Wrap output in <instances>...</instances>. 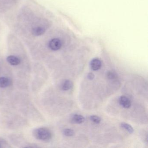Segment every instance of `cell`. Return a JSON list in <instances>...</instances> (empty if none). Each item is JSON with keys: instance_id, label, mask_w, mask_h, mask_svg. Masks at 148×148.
Masks as SVG:
<instances>
[{"instance_id": "obj_1", "label": "cell", "mask_w": 148, "mask_h": 148, "mask_svg": "<svg viewBox=\"0 0 148 148\" xmlns=\"http://www.w3.org/2000/svg\"><path fill=\"white\" fill-rule=\"evenodd\" d=\"M34 137L39 140L47 141L52 138V133L49 129L46 128H39L35 129L33 131Z\"/></svg>"}, {"instance_id": "obj_2", "label": "cell", "mask_w": 148, "mask_h": 148, "mask_svg": "<svg viewBox=\"0 0 148 148\" xmlns=\"http://www.w3.org/2000/svg\"><path fill=\"white\" fill-rule=\"evenodd\" d=\"M61 46H62V43L60 40L59 39H53L49 42V47L53 51H58L61 48Z\"/></svg>"}, {"instance_id": "obj_3", "label": "cell", "mask_w": 148, "mask_h": 148, "mask_svg": "<svg viewBox=\"0 0 148 148\" xmlns=\"http://www.w3.org/2000/svg\"><path fill=\"white\" fill-rule=\"evenodd\" d=\"M119 103L120 105L123 108H129L131 106L130 100L125 96H121L119 99Z\"/></svg>"}, {"instance_id": "obj_4", "label": "cell", "mask_w": 148, "mask_h": 148, "mask_svg": "<svg viewBox=\"0 0 148 148\" xmlns=\"http://www.w3.org/2000/svg\"><path fill=\"white\" fill-rule=\"evenodd\" d=\"M101 66H102V63L98 59H93L91 61L90 67L93 71H98L101 68Z\"/></svg>"}, {"instance_id": "obj_5", "label": "cell", "mask_w": 148, "mask_h": 148, "mask_svg": "<svg viewBox=\"0 0 148 148\" xmlns=\"http://www.w3.org/2000/svg\"><path fill=\"white\" fill-rule=\"evenodd\" d=\"M12 84L11 79L6 77H0V87L6 88L10 86Z\"/></svg>"}, {"instance_id": "obj_6", "label": "cell", "mask_w": 148, "mask_h": 148, "mask_svg": "<svg viewBox=\"0 0 148 148\" xmlns=\"http://www.w3.org/2000/svg\"><path fill=\"white\" fill-rule=\"evenodd\" d=\"M7 60L12 65H18L21 63L20 59L19 58L12 55L8 56L7 58Z\"/></svg>"}, {"instance_id": "obj_7", "label": "cell", "mask_w": 148, "mask_h": 148, "mask_svg": "<svg viewBox=\"0 0 148 148\" xmlns=\"http://www.w3.org/2000/svg\"><path fill=\"white\" fill-rule=\"evenodd\" d=\"M84 117L82 115L79 114H75L72 117V121L76 123H84Z\"/></svg>"}, {"instance_id": "obj_8", "label": "cell", "mask_w": 148, "mask_h": 148, "mask_svg": "<svg viewBox=\"0 0 148 148\" xmlns=\"http://www.w3.org/2000/svg\"><path fill=\"white\" fill-rule=\"evenodd\" d=\"M73 86L72 82L69 80H66L61 85V89L64 91H67L71 89Z\"/></svg>"}, {"instance_id": "obj_9", "label": "cell", "mask_w": 148, "mask_h": 148, "mask_svg": "<svg viewBox=\"0 0 148 148\" xmlns=\"http://www.w3.org/2000/svg\"><path fill=\"white\" fill-rule=\"evenodd\" d=\"M33 34L35 36H40L44 34L45 29L41 27H36L34 28L32 31Z\"/></svg>"}, {"instance_id": "obj_10", "label": "cell", "mask_w": 148, "mask_h": 148, "mask_svg": "<svg viewBox=\"0 0 148 148\" xmlns=\"http://www.w3.org/2000/svg\"><path fill=\"white\" fill-rule=\"evenodd\" d=\"M121 127L126 130L130 134H132L134 132V130L131 125L125 123H122L120 124Z\"/></svg>"}, {"instance_id": "obj_11", "label": "cell", "mask_w": 148, "mask_h": 148, "mask_svg": "<svg viewBox=\"0 0 148 148\" xmlns=\"http://www.w3.org/2000/svg\"><path fill=\"white\" fill-rule=\"evenodd\" d=\"M63 134L66 136H72L74 135V132L71 129H65L63 130Z\"/></svg>"}, {"instance_id": "obj_12", "label": "cell", "mask_w": 148, "mask_h": 148, "mask_svg": "<svg viewBox=\"0 0 148 148\" xmlns=\"http://www.w3.org/2000/svg\"><path fill=\"white\" fill-rule=\"evenodd\" d=\"M90 119L93 123L96 124H99L101 121V118L99 116L96 115H93L90 116Z\"/></svg>"}, {"instance_id": "obj_13", "label": "cell", "mask_w": 148, "mask_h": 148, "mask_svg": "<svg viewBox=\"0 0 148 148\" xmlns=\"http://www.w3.org/2000/svg\"><path fill=\"white\" fill-rule=\"evenodd\" d=\"M117 74L115 72L109 71L107 73V77L110 79H113L117 77Z\"/></svg>"}, {"instance_id": "obj_14", "label": "cell", "mask_w": 148, "mask_h": 148, "mask_svg": "<svg viewBox=\"0 0 148 148\" xmlns=\"http://www.w3.org/2000/svg\"><path fill=\"white\" fill-rule=\"evenodd\" d=\"M87 77L90 80H92L95 78V75L92 73H90L87 75Z\"/></svg>"}, {"instance_id": "obj_15", "label": "cell", "mask_w": 148, "mask_h": 148, "mask_svg": "<svg viewBox=\"0 0 148 148\" xmlns=\"http://www.w3.org/2000/svg\"><path fill=\"white\" fill-rule=\"evenodd\" d=\"M1 147V144L0 143V148Z\"/></svg>"}]
</instances>
